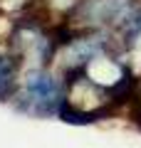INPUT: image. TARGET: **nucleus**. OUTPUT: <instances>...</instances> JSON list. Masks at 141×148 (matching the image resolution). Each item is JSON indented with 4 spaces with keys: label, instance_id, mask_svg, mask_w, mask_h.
I'll list each match as a JSON object with an SVG mask.
<instances>
[{
    "label": "nucleus",
    "instance_id": "nucleus-1",
    "mask_svg": "<svg viewBox=\"0 0 141 148\" xmlns=\"http://www.w3.org/2000/svg\"><path fill=\"white\" fill-rule=\"evenodd\" d=\"M116 104H121L119 96L97 86L84 74H72L67 77V84H64L59 116H64L67 121H97V119L109 116L116 109Z\"/></svg>",
    "mask_w": 141,
    "mask_h": 148
}]
</instances>
